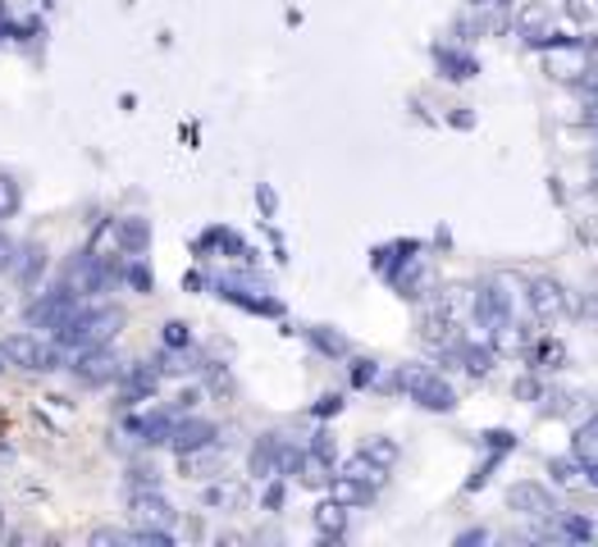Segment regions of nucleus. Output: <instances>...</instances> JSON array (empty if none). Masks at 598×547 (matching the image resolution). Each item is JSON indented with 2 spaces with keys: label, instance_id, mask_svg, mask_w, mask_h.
<instances>
[{
  "label": "nucleus",
  "instance_id": "nucleus-37",
  "mask_svg": "<svg viewBox=\"0 0 598 547\" xmlns=\"http://www.w3.org/2000/svg\"><path fill=\"white\" fill-rule=\"evenodd\" d=\"M580 466H585V483L598 489V456H589V461H580Z\"/></svg>",
  "mask_w": 598,
  "mask_h": 547
},
{
  "label": "nucleus",
  "instance_id": "nucleus-4",
  "mask_svg": "<svg viewBox=\"0 0 598 547\" xmlns=\"http://www.w3.org/2000/svg\"><path fill=\"white\" fill-rule=\"evenodd\" d=\"M74 379L82 383V388H106V383H119V375H124V360H119L106 343L101 347H82V351H74Z\"/></svg>",
  "mask_w": 598,
  "mask_h": 547
},
{
  "label": "nucleus",
  "instance_id": "nucleus-26",
  "mask_svg": "<svg viewBox=\"0 0 598 547\" xmlns=\"http://www.w3.org/2000/svg\"><path fill=\"white\" fill-rule=\"evenodd\" d=\"M19 205H23L19 182H14L10 174H0V220H14V215H19Z\"/></svg>",
  "mask_w": 598,
  "mask_h": 547
},
{
  "label": "nucleus",
  "instance_id": "nucleus-18",
  "mask_svg": "<svg viewBox=\"0 0 598 547\" xmlns=\"http://www.w3.org/2000/svg\"><path fill=\"white\" fill-rule=\"evenodd\" d=\"M329 489H334V498H339L343 506H366V502H375V493H379V489H370V483H356V479H347V475H334V479H329Z\"/></svg>",
  "mask_w": 598,
  "mask_h": 547
},
{
  "label": "nucleus",
  "instance_id": "nucleus-8",
  "mask_svg": "<svg viewBox=\"0 0 598 547\" xmlns=\"http://www.w3.org/2000/svg\"><path fill=\"white\" fill-rule=\"evenodd\" d=\"M572 311V297L557 279H530L525 283V315L530 320H562Z\"/></svg>",
  "mask_w": 598,
  "mask_h": 547
},
{
  "label": "nucleus",
  "instance_id": "nucleus-6",
  "mask_svg": "<svg viewBox=\"0 0 598 547\" xmlns=\"http://www.w3.org/2000/svg\"><path fill=\"white\" fill-rule=\"evenodd\" d=\"M129 515H133V525H146V529H174L178 525V511H174V502L156 489H133L129 493Z\"/></svg>",
  "mask_w": 598,
  "mask_h": 547
},
{
  "label": "nucleus",
  "instance_id": "nucleus-17",
  "mask_svg": "<svg viewBox=\"0 0 598 547\" xmlns=\"http://www.w3.org/2000/svg\"><path fill=\"white\" fill-rule=\"evenodd\" d=\"M339 475H347V479H356V483H370V489H379V483L388 479V470H384V466H375L366 451L347 456V461H343V470H339Z\"/></svg>",
  "mask_w": 598,
  "mask_h": 547
},
{
  "label": "nucleus",
  "instance_id": "nucleus-9",
  "mask_svg": "<svg viewBox=\"0 0 598 547\" xmlns=\"http://www.w3.org/2000/svg\"><path fill=\"white\" fill-rule=\"evenodd\" d=\"M74 306H78V297H74L65 283H59V288H51V292H42V297L27 301V306H23V320H27V328H55Z\"/></svg>",
  "mask_w": 598,
  "mask_h": 547
},
{
  "label": "nucleus",
  "instance_id": "nucleus-23",
  "mask_svg": "<svg viewBox=\"0 0 598 547\" xmlns=\"http://www.w3.org/2000/svg\"><path fill=\"white\" fill-rule=\"evenodd\" d=\"M549 521H553V534H557V538H580V543L594 538V525L585 521V515H562V511H553Z\"/></svg>",
  "mask_w": 598,
  "mask_h": 547
},
{
  "label": "nucleus",
  "instance_id": "nucleus-34",
  "mask_svg": "<svg viewBox=\"0 0 598 547\" xmlns=\"http://www.w3.org/2000/svg\"><path fill=\"white\" fill-rule=\"evenodd\" d=\"M284 506V483H279V475L270 479V489H265V511H279Z\"/></svg>",
  "mask_w": 598,
  "mask_h": 547
},
{
  "label": "nucleus",
  "instance_id": "nucleus-22",
  "mask_svg": "<svg viewBox=\"0 0 598 547\" xmlns=\"http://www.w3.org/2000/svg\"><path fill=\"white\" fill-rule=\"evenodd\" d=\"M307 338H311V347H315V351H324V356H347V351H352L343 333H339V328H329V324L307 328Z\"/></svg>",
  "mask_w": 598,
  "mask_h": 547
},
{
  "label": "nucleus",
  "instance_id": "nucleus-10",
  "mask_svg": "<svg viewBox=\"0 0 598 547\" xmlns=\"http://www.w3.org/2000/svg\"><path fill=\"white\" fill-rule=\"evenodd\" d=\"M215 424L211 420H201V415H192V420H174L169 424V447L178 451V456H184V451H197V447H206V443H215Z\"/></svg>",
  "mask_w": 598,
  "mask_h": 547
},
{
  "label": "nucleus",
  "instance_id": "nucleus-24",
  "mask_svg": "<svg viewBox=\"0 0 598 547\" xmlns=\"http://www.w3.org/2000/svg\"><path fill=\"white\" fill-rule=\"evenodd\" d=\"M297 475H302L307 489H329V479H334V466L307 451V456H302V470H297Z\"/></svg>",
  "mask_w": 598,
  "mask_h": 547
},
{
  "label": "nucleus",
  "instance_id": "nucleus-19",
  "mask_svg": "<svg viewBox=\"0 0 598 547\" xmlns=\"http://www.w3.org/2000/svg\"><path fill=\"white\" fill-rule=\"evenodd\" d=\"M10 269H14V279L19 283H33L37 279V269H46V247H37V242H33V247H14V260H10Z\"/></svg>",
  "mask_w": 598,
  "mask_h": 547
},
{
  "label": "nucleus",
  "instance_id": "nucleus-20",
  "mask_svg": "<svg viewBox=\"0 0 598 547\" xmlns=\"http://www.w3.org/2000/svg\"><path fill=\"white\" fill-rule=\"evenodd\" d=\"M201 506H211V511L243 506V489H237V483H224V479H215V483H206V489H201Z\"/></svg>",
  "mask_w": 598,
  "mask_h": 547
},
{
  "label": "nucleus",
  "instance_id": "nucleus-39",
  "mask_svg": "<svg viewBox=\"0 0 598 547\" xmlns=\"http://www.w3.org/2000/svg\"><path fill=\"white\" fill-rule=\"evenodd\" d=\"M517 398H540V383H534V379H521V383H517Z\"/></svg>",
  "mask_w": 598,
  "mask_h": 547
},
{
  "label": "nucleus",
  "instance_id": "nucleus-41",
  "mask_svg": "<svg viewBox=\"0 0 598 547\" xmlns=\"http://www.w3.org/2000/svg\"><path fill=\"white\" fill-rule=\"evenodd\" d=\"M453 124H457V129H470V124H475V114H466V110H457V114H453Z\"/></svg>",
  "mask_w": 598,
  "mask_h": 547
},
{
  "label": "nucleus",
  "instance_id": "nucleus-29",
  "mask_svg": "<svg viewBox=\"0 0 598 547\" xmlns=\"http://www.w3.org/2000/svg\"><path fill=\"white\" fill-rule=\"evenodd\" d=\"M160 338H165V347H169V351H178V347H188V343H192V328H188L184 320H169Z\"/></svg>",
  "mask_w": 598,
  "mask_h": 547
},
{
  "label": "nucleus",
  "instance_id": "nucleus-13",
  "mask_svg": "<svg viewBox=\"0 0 598 547\" xmlns=\"http://www.w3.org/2000/svg\"><path fill=\"white\" fill-rule=\"evenodd\" d=\"M517 33L530 42V46H544L553 37V14L544 5H525L521 19H517Z\"/></svg>",
  "mask_w": 598,
  "mask_h": 547
},
{
  "label": "nucleus",
  "instance_id": "nucleus-12",
  "mask_svg": "<svg viewBox=\"0 0 598 547\" xmlns=\"http://www.w3.org/2000/svg\"><path fill=\"white\" fill-rule=\"evenodd\" d=\"M447 351H453L466 365V375H475V379H485L494 370V360H498L489 343H470V338H453V343H447Z\"/></svg>",
  "mask_w": 598,
  "mask_h": 547
},
{
  "label": "nucleus",
  "instance_id": "nucleus-1",
  "mask_svg": "<svg viewBox=\"0 0 598 547\" xmlns=\"http://www.w3.org/2000/svg\"><path fill=\"white\" fill-rule=\"evenodd\" d=\"M124 328V311L119 306H106V301H97V306H78L59 320L51 333H55V343L65 347V351H82V347H101V343H110L114 333Z\"/></svg>",
  "mask_w": 598,
  "mask_h": 547
},
{
  "label": "nucleus",
  "instance_id": "nucleus-35",
  "mask_svg": "<svg viewBox=\"0 0 598 547\" xmlns=\"http://www.w3.org/2000/svg\"><path fill=\"white\" fill-rule=\"evenodd\" d=\"M339 411H343L339 392H329V398H320V406H315V415H339Z\"/></svg>",
  "mask_w": 598,
  "mask_h": 547
},
{
  "label": "nucleus",
  "instance_id": "nucleus-7",
  "mask_svg": "<svg viewBox=\"0 0 598 547\" xmlns=\"http://www.w3.org/2000/svg\"><path fill=\"white\" fill-rule=\"evenodd\" d=\"M507 511H517L521 521H549V515L557 511V498L549 483H534V479H521L507 489Z\"/></svg>",
  "mask_w": 598,
  "mask_h": 547
},
{
  "label": "nucleus",
  "instance_id": "nucleus-3",
  "mask_svg": "<svg viewBox=\"0 0 598 547\" xmlns=\"http://www.w3.org/2000/svg\"><path fill=\"white\" fill-rule=\"evenodd\" d=\"M0 360L27 375H55L65 365V347L42 343L37 333H10V338H0Z\"/></svg>",
  "mask_w": 598,
  "mask_h": 547
},
{
  "label": "nucleus",
  "instance_id": "nucleus-15",
  "mask_svg": "<svg viewBox=\"0 0 598 547\" xmlns=\"http://www.w3.org/2000/svg\"><path fill=\"white\" fill-rule=\"evenodd\" d=\"M434 65H439V74L447 78V82H462V78H475V59L470 55H462V51H447V46H434Z\"/></svg>",
  "mask_w": 598,
  "mask_h": 547
},
{
  "label": "nucleus",
  "instance_id": "nucleus-25",
  "mask_svg": "<svg viewBox=\"0 0 598 547\" xmlns=\"http://www.w3.org/2000/svg\"><path fill=\"white\" fill-rule=\"evenodd\" d=\"M362 451L370 456L375 466H384V470H394V466H398V456H402V447H398L394 438H370V443H366Z\"/></svg>",
  "mask_w": 598,
  "mask_h": 547
},
{
  "label": "nucleus",
  "instance_id": "nucleus-36",
  "mask_svg": "<svg viewBox=\"0 0 598 547\" xmlns=\"http://www.w3.org/2000/svg\"><path fill=\"white\" fill-rule=\"evenodd\" d=\"M256 201H261V210H265V215H275V192H270V188H265V182H261V192H256Z\"/></svg>",
  "mask_w": 598,
  "mask_h": 547
},
{
  "label": "nucleus",
  "instance_id": "nucleus-28",
  "mask_svg": "<svg viewBox=\"0 0 598 547\" xmlns=\"http://www.w3.org/2000/svg\"><path fill=\"white\" fill-rule=\"evenodd\" d=\"M124 283H129V288H137V292H152V288H156V279H152V269H146V265H142V256H133V265L124 269Z\"/></svg>",
  "mask_w": 598,
  "mask_h": 547
},
{
  "label": "nucleus",
  "instance_id": "nucleus-2",
  "mask_svg": "<svg viewBox=\"0 0 598 547\" xmlns=\"http://www.w3.org/2000/svg\"><path fill=\"white\" fill-rule=\"evenodd\" d=\"M384 388H398V392H407L416 406L439 411V415H447L457 406V388L447 383L439 370H430V365H402L394 379H384Z\"/></svg>",
  "mask_w": 598,
  "mask_h": 547
},
{
  "label": "nucleus",
  "instance_id": "nucleus-16",
  "mask_svg": "<svg viewBox=\"0 0 598 547\" xmlns=\"http://www.w3.org/2000/svg\"><path fill=\"white\" fill-rule=\"evenodd\" d=\"M315 529H320L324 538H343V529H347V506H343L339 498L320 502V506H315Z\"/></svg>",
  "mask_w": 598,
  "mask_h": 547
},
{
  "label": "nucleus",
  "instance_id": "nucleus-21",
  "mask_svg": "<svg viewBox=\"0 0 598 547\" xmlns=\"http://www.w3.org/2000/svg\"><path fill=\"white\" fill-rule=\"evenodd\" d=\"M549 475H553L557 489H576V483H585L580 456H553V461H549Z\"/></svg>",
  "mask_w": 598,
  "mask_h": 547
},
{
  "label": "nucleus",
  "instance_id": "nucleus-31",
  "mask_svg": "<svg viewBox=\"0 0 598 547\" xmlns=\"http://www.w3.org/2000/svg\"><path fill=\"white\" fill-rule=\"evenodd\" d=\"M311 456H320V461H329V466H334L339 447H334V438H329V429H320V434H315V443H311Z\"/></svg>",
  "mask_w": 598,
  "mask_h": 547
},
{
  "label": "nucleus",
  "instance_id": "nucleus-40",
  "mask_svg": "<svg viewBox=\"0 0 598 547\" xmlns=\"http://www.w3.org/2000/svg\"><path fill=\"white\" fill-rule=\"evenodd\" d=\"M457 543H489V529H470V534H462Z\"/></svg>",
  "mask_w": 598,
  "mask_h": 547
},
{
  "label": "nucleus",
  "instance_id": "nucleus-30",
  "mask_svg": "<svg viewBox=\"0 0 598 547\" xmlns=\"http://www.w3.org/2000/svg\"><path fill=\"white\" fill-rule=\"evenodd\" d=\"M566 14L589 27V23H598V0H566Z\"/></svg>",
  "mask_w": 598,
  "mask_h": 547
},
{
  "label": "nucleus",
  "instance_id": "nucleus-5",
  "mask_svg": "<svg viewBox=\"0 0 598 547\" xmlns=\"http://www.w3.org/2000/svg\"><path fill=\"white\" fill-rule=\"evenodd\" d=\"M110 279H114V269L101 256H92V252H78L69 260V269H65V288L74 297H97V292L110 288Z\"/></svg>",
  "mask_w": 598,
  "mask_h": 547
},
{
  "label": "nucleus",
  "instance_id": "nucleus-33",
  "mask_svg": "<svg viewBox=\"0 0 598 547\" xmlns=\"http://www.w3.org/2000/svg\"><path fill=\"white\" fill-rule=\"evenodd\" d=\"M87 543H97V547H106V543H129V529H92V538H87Z\"/></svg>",
  "mask_w": 598,
  "mask_h": 547
},
{
  "label": "nucleus",
  "instance_id": "nucleus-14",
  "mask_svg": "<svg viewBox=\"0 0 598 547\" xmlns=\"http://www.w3.org/2000/svg\"><path fill=\"white\" fill-rule=\"evenodd\" d=\"M275 461H279V434H261L252 443V456H247V470L256 479H275Z\"/></svg>",
  "mask_w": 598,
  "mask_h": 547
},
{
  "label": "nucleus",
  "instance_id": "nucleus-38",
  "mask_svg": "<svg viewBox=\"0 0 598 547\" xmlns=\"http://www.w3.org/2000/svg\"><path fill=\"white\" fill-rule=\"evenodd\" d=\"M10 260H14V242L0 237V269H10Z\"/></svg>",
  "mask_w": 598,
  "mask_h": 547
},
{
  "label": "nucleus",
  "instance_id": "nucleus-27",
  "mask_svg": "<svg viewBox=\"0 0 598 547\" xmlns=\"http://www.w3.org/2000/svg\"><path fill=\"white\" fill-rule=\"evenodd\" d=\"M302 456H307L302 447H292V443H284V438H279V461H275V475H279V479L297 475V470H302Z\"/></svg>",
  "mask_w": 598,
  "mask_h": 547
},
{
  "label": "nucleus",
  "instance_id": "nucleus-11",
  "mask_svg": "<svg viewBox=\"0 0 598 547\" xmlns=\"http://www.w3.org/2000/svg\"><path fill=\"white\" fill-rule=\"evenodd\" d=\"M114 242H119V252H124V256H142L146 247H152V220L124 215L114 224Z\"/></svg>",
  "mask_w": 598,
  "mask_h": 547
},
{
  "label": "nucleus",
  "instance_id": "nucleus-32",
  "mask_svg": "<svg viewBox=\"0 0 598 547\" xmlns=\"http://www.w3.org/2000/svg\"><path fill=\"white\" fill-rule=\"evenodd\" d=\"M375 375H379V365H375V360H356V365H352V383H356V388L375 383Z\"/></svg>",
  "mask_w": 598,
  "mask_h": 547
}]
</instances>
